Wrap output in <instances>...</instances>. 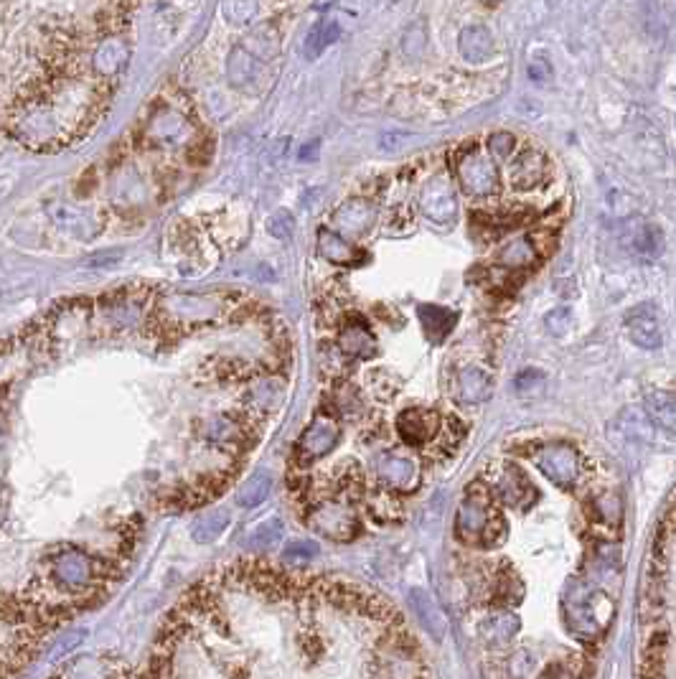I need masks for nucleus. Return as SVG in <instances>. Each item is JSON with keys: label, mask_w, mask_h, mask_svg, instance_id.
Segmentation results:
<instances>
[{"label": "nucleus", "mask_w": 676, "mask_h": 679, "mask_svg": "<svg viewBox=\"0 0 676 679\" xmlns=\"http://www.w3.org/2000/svg\"><path fill=\"white\" fill-rule=\"evenodd\" d=\"M481 481L488 486L496 504H504L516 512H529L539 499L537 486L529 481V476H524V471L506 458L491 463Z\"/></svg>", "instance_id": "obj_4"}, {"label": "nucleus", "mask_w": 676, "mask_h": 679, "mask_svg": "<svg viewBox=\"0 0 676 679\" xmlns=\"http://www.w3.org/2000/svg\"><path fill=\"white\" fill-rule=\"evenodd\" d=\"M224 16L237 26L252 23L257 18V0H224Z\"/></svg>", "instance_id": "obj_41"}, {"label": "nucleus", "mask_w": 676, "mask_h": 679, "mask_svg": "<svg viewBox=\"0 0 676 679\" xmlns=\"http://www.w3.org/2000/svg\"><path fill=\"white\" fill-rule=\"evenodd\" d=\"M529 79L537 84L552 82V67H549L547 59H534V62L529 64Z\"/></svg>", "instance_id": "obj_48"}, {"label": "nucleus", "mask_w": 676, "mask_h": 679, "mask_svg": "<svg viewBox=\"0 0 676 679\" xmlns=\"http://www.w3.org/2000/svg\"><path fill=\"white\" fill-rule=\"evenodd\" d=\"M494 395V374L481 364H466L455 374L453 397L463 405H478Z\"/></svg>", "instance_id": "obj_15"}, {"label": "nucleus", "mask_w": 676, "mask_h": 679, "mask_svg": "<svg viewBox=\"0 0 676 679\" xmlns=\"http://www.w3.org/2000/svg\"><path fill=\"white\" fill-rule=\"evenodd\" d=\"M544 176H547V161L534 148H524L511 163V184L516 189H534Z\"/></svg>", "instance_id": "obj_25"}, {"label": "nucleus", "mask_w": 676, "mask_h": 679, "mask_svg": "<svg viewBox=\"0 0 676 679\" xmlns=\"http://www.w3.org/2000/svg\"><path fill=\"white\" fill-rule=\"evenodd\" d=\"M336 346L346 359H372L377 354V339L369 323L359 316H349L341 323Z\"/></svg>", "instance_id": "obj_16"}, {"label": "nucleus", "mask_w": 676, "mask_h": 679, "mask_svg": "<svg viewBox=\"0 0 676 679\" xmlns=\"http://www.w3.org/2000/svg\"><path fill=\"white\" fill-rule=\"evenodd\" d=\"M544 385V374L542 372H534V369H527V372H521L519 377H516L514 387L516 392H521V395H534L537 390H542Z\"/></svg>", "instance_id": "obj_47"}, {"label": "nucleus", "mask_w": 676, "mask_h": 679, "mask_svg": "<svg viewBox=\"0 0 676 679\" xmlns=\"http://www.w3.org/2000/svg\"><path fill=\"white\" fill-rule=\"evenodd\" d=\"M534 260H537V245H532V240H516L501 252V265L506 268H527Z\"/></svg>", "instance_id": "obj_39"}, {"label": "nucleus", "mask_w": 676, "mask_h": 679, "mask_svg": "<svg viewBox=\"0 0 676 679\" xmlns=\"http://www.w3.org/2000/svg\"><path fill=\"white\" fill-rule=\"evenodd\" d=\"M453 171L460 189L466 191L468 196L486 199V196H491L499 189V171H496L494 161L476 143H468L466 148H460L453 161Z\"/></svg>", "instance_id": "obj_6"}, {"label": "nucleus", "mask_w": 676, "mask_h": 679, "mask_svg": "<svg viewBox=\"0 0 676 679\" xmlns=\"http://www.w3.org/2000/svg\"><path fill=\"white\" fill-rule=\"evenodd\" d=\"M308 524L313 527V532L336 542L356 540L361 535V529H364L354 504L338 499V496H326V499L311 501V507H308Z\"/></svg>", "instance_id": "obj_5"}, {"label": "nucleus", "mask_w": 676, "mask_h": 679, "mask_svg": "<svg viewBox=\"0 0 676 679\" xmlns=\"http://www.w3.org/2000/svg\"><path fill=\"white\" fill-rule=\"evenodd\" d=\"M590 667L582 657H567L557 659V662L547 664L537 679H588Z\"/></svg>", "instance_id": "obj_37"}, {"label": "nucleus", "mask_w": 676, "mask_h": 679, "mask_svg": "<svg viewBox=\"0 0 676 679\" xmlns=\"http://www.w3.org/2000/svg\"><path fill=\"white\" fill-rule=\"evenodd\" d=\"M509 535L501 504H496L488 486L481 479L471 481L466 496L458 504V517H455V537L463 545L481 547V550H494L504 545Z\"/></svg>", "instance_id": "obj_1"}, {"label": "nucleus", "mask_w": 676, "mask_h": 679, "mask_svg": "<svg viewBox=\"0 0 676 679\" xmlns=\"http://www.w3.org/2000/svg\"><path fill=\"white\" fill-rule=\"evenodd\" d=\"M544 326H547V331L552 336H565L572 329V311L565 306L549 311L547 318H544Z\"/></svg>", "instance_id": "obj_43"}, {"label": "nucleus", "mask_w": 676, "mask_h": 679, "mask_svg": "<svg viewBox=\"0 0 676 679\" xmlns=\"http://www.w3.org/2000/svg\"><path fill=\"white\" fill-rule=\"evenodd\" d=\"M283 537H285L283 519L272 517V519H265V522L257 524V527L252 529L250 540H247V547H250L252 552H270L272 547L283 540Z\"/></svg>", "instance_id": "obj_33"}, {"label": "nucleus", "mask_w": 676, "mask_h": 679, "mask_svg": "<svg viewBox=\"0 0 676 679\" xmlns=\"http://www.w3.org/2000/svg\"><path fill=\"white\" fill-rule=\"evenodd\" d=\"M440 425H443V415H440L435 407H407L397 415V423H394V430H397L399 440L405 446L412 448H427L438 438Z\"/></svg>", "instance_id": "obj_8"}, {"label": "nucleus", "mask_w": 676, "mask_h": 679, "mask_svg": "<svg viewBox=\"0 0 676 679\" xmlns=\"http://www.w3.org/2000/svg\"><path fill=\"white\" fill-rule=\"evenodd\" d=\"M46 214H49L51 222L61 229L64 234L74 237L79 242H92L100 237L102 232V217L89 209H79V206L72 204H61V201H49L44 206Z\"/></svg>", "instance_id": "obj_10"}, {"label": "nucleus", "mask_w": 676, "mask_h": 679, "mask_svg": "<svg viewBox=\"0 0 676 679\" xmlns=\"http://www.w3.org/2000/svg\"><path fill=\"white\" fill-rule=\"evenodd\" d=\"M521 580L509 563H501L488 578V603L496 608H509L521 601Z\"/></svg>", "instance_id": "obj_22"}, {"label": "nucleus", "mask_w": 676, "mask_h": 679, "mask_svg": "<svg viewBox=\"0 0 676 679\" xmlns=\"http://www.w3.org/2000/svg\"><path fill=\"white\" fill-rule=\"evenodd\" d=\"M488 148H491L494 158L504 161V158L514 156L516 138L511 133H496V135H491V143H488Z\"/></svg>", "instance_id": "obj_46"}, {"label": "nucleus", "mask_w": 676, "mask_h": 679, "mask_svg": "<svg viewBox=\"0 0 676 679\" xmlns=\"http://www.w3.org/2000/svg\"><path fill=\"white\" fill-rule=\"evenodd\" d=\"M616 613V603L600 588L585 583L582 578H570L562 593V618L572 636L582 644H595L605 636Z\"/></svg>", "instance_id": "obj_2"}, {"label": "nucleus", "mask_w": 676, "mask_h": 679, "mask_svg": "<svg viewBox=\"0 0 676 679\" xmlns=\"http://www.w3.org/2000/svg\"><path fill=\"white\" fill-rule=\"evenodd\" d=\"M366 387H369V392H372L377 400L389 402L397 397L402 382H399L389 369H372V372L366 374Z\"/></svg>", "instance_id": "obj_38"}, {"label": "nucleus", "mask_w": 676, "mask_h": 679, "mask_svg": "<svg viewBox=\"0 0 676 679\" xmlns=\"http://www.w3.org/2000/svg\"><path fill=\"white\" fill-rule=\"evenodd\" d=\"M270 494H272V474L265 471V468H260V471H255L250 479L239 486L234 501H237L242 509H257L270 499Z\"/></svg>", "instance_id": "obj_30"}, {"label": "nucleus", "mask_w": 676, "mask_h": 679, "mask_svg": "<svg viewBox=\"0 0 676 679\" xmlns=\"http://www.w3.org/2000/svg\"><path fill=\"white\" fill-rule=\"evenodd\" d=\"M420 209L430 222L448 224L455 222L458 217V199H455V186L448 176H433L420 189Z\"/></svg>", "instance_id": "obj_12"}, {"label": "nucleus", "mask_w": 676, "mask_h": 679, "mask_svg": "<svg viewBox=\"0 0 676 679\" xmlns=\"http://www.w3.org/2000/svg\"><path fill=\"white\" fill-rule=\"evenodd\" d=\"M402 49L410 59H420L427 49V34H425V23H417V26H410V31L405 34V41H402Z\"/></svg>", "instance_id": "obj_42"}, {"label": "nucleus", "mask_w": 676, "mask_h": 679, "mask_svg": "<svg viewBox=\"0 0 676 679\" xmlns=\"http://www.w3.org/2000/svg\"><path fill=\"white\" fill-rule=\"evenodd\" d=\"M318 252L333 265H354L361 257V252L346 240H341V234H336L333 229H321L318 232Z\"/></svg>", "instance_id": "obj_31"}, {"label": "nucleus", "mask_w": 676, "mask_h": 679, "mask_svg": "<svg viewBox=\"0 0 676 679\" xmlns=\"http://www.w3.org/2000/svg\"><path fill=\"white\" fill-rule=\"evenodd\" d=\"M628 339L636 346L646 351L661 349L664 344V329H661V311L654 303H641V306L631 308L623 318Z\"/></svg>", "instance_id": "obj_14"}, {"label": "nucleus", "mask_w": 676, "mask_h": 679, "mask_svg": "<svg viewBox=\"0 0 676 679\" xmlns=\"http://www.w3.org/2000/svg\"><path fill=\"white\" fill-rule=\"evenodd\" d=\"M519 616L509 608H496L478 624V636L491 646H509L519 634Z\"/></svg>", "instance_id": "obj_20"}, {"label": "nucleus", "mask_w": 676, "mask_h": 679, "mask_svg": "<svg viewBox=\"0 0 676 679\" xmlns=\"http://www.w3.org/2000/svg\"><path fill=\"white\" fill-rule=\"evenodd\" d=\"M338 36H341V28H338L336 21L316 23V26L308 31V39H305V46H303V54L308 56V59H316V56H321V51L326 49V46L336 44Z\"/></svg>", "instance_id": "obj_35"}, {"label": "nucleus", "mask_w": 676, "mask_h": 679, "mask_svg": "<svg viewBox=\"0 0 676 679\" xmlns=\"http://www.w3.org/2000/svg\"><path fill=\"white\" fill-rule=\"evenodd\" d=\"M534 669H537V654L527 649V646H521L506 659L499 679H532Z\"/></svg>", "instance_id": "obj_36"}, {"label": "nucleus", "mask_w": 676, "mask_h": 679, "mask_svg": "<svg viewBox=\"0 0 676 679\" xmlns=\"http://www.w3.org/2000/svg\"><path fill=\"white\" fill-rule=\"evenodd\" d=\"M361 504H364L366 514L379 524H392L405 517V501H402V496L384 489V486H377L374 491L366 486Z\"/></svg>", "instance_id": "obj_18"}, {"label": "nucleus", "mask_w": 676, "mask_h": 679, "mask_svg": "<svg viewBox=\"0 0 676 679\" xmlns=\"http://www.w3.org/2000/svg\"><path fill=\"white\" fill-rule=\"evenodd\" d=\"M285 400V379L275 377V374H265L252 385L250 397H247V415L260 423L270 412L278 410Z\"/></svg>", "instance_id": "obj_17"}, {"label": "nucleus", "mask_w": 676, "mask_h": 679, "mask_svg": "<svg viewBox=\"0 0 676 679\" xmlns=\"http://www.w3.org/2000/svg\"><path fill=\"white\" fill-rule=\"evenodd\" d=\"M626 245L638 257H659L664 252V232L651 222H638L626 232Z\"/></svg>", "instance_id": "obj_27"}, {"label": "nucleus", "mask_w": 676, "mask_h": 679, "mask_svg": "<svg viewBox=\"0 0 676 679\" xmlns=\"http://www.w3.org/2000/svg\"><path fill=\"white\" fill-rule=\"evenodd\" d=\"M333 418H346V420H359L366 415V402L364 397L359 395L356 387H351L349 382H336L333 385V395H331V412Z\"/></svg>", "instance_id": "obj_28"}, {"label": "nucleus", "mask_w": 676, "mask_h": 679, "mask_svg": "<svg viewBox=\"0 0 676 679\" xmlns=\"http://www.w3.org/2000/svg\"><path fill=\"white\" fill-rule=\"evenodd\" d=\"M646 418L656 425L659 430H664L666 435H674L676 430V407H674V395L669 390H654L646 395Z\"/></svg>", "instance_id": "obj_29"}, {"label": "nucleus", "mask_w": 676, "mask_h": 679, "mask_svg": "<svg viewBox=\"0 0 676 679\" xmlns=\"http://www.w3.org/2000/svg\"><path fill=\"white\" fill-rule=\"evenodd\" d=\"M229 522H232V519H229V512L217 509V512L196 519V524L191 527V537H194L196 542H214L227 532Z\"/></svg>", "instance_id": "obj_34"}, {"label": "nucleus", "mask_w": 676, "mask_h": 679, "mask_svg": "<svg viewBox=\"0 0 676 679\" xmlns=\"http://www.w3.org/2000/svg\"><path fill=\"white\" fill-rule=\"evenodd\" d=\"M412 603H415V608H417V613H420V618H422V624L427 626V629L433 631H438V636H443V631H445V621H443V613L435 608V603L430 601V598L425 596V593H412Z\"/></svg>", "instance_id": "obj_40"}, {"label": "nucleus", "mask_w": 676, "mask_h": 679, "mask_svg": "<svg viewBox=\"0 0 676 679\" xmlns=\"http://www.w3.org/2000/svg\"><path fill=\"white\" fill-rule=\"evenodd\" d=\"M260 72H262L260 56L252 49H247L244 44L234 46L227 62L229 82H232L237 90H247L250 84H255L257 79H260Z\"/></svg>", "instance_id": "obj_23"}, {"label": "nucleus", "mask_w": 676, "mask_h": 679, "mask_svg": "<svg viewBox=\"0 0 676 679\" xmlns=\"http://www.w3.org/2000/svg\"><path fill=\"white\" fill-rule=\"evenodd\" d=\"M468 425L458 418V415H443V425H440L438 438L425 448L427 461H448L455 456L460 443L466 440Z\"/></svg>", "instance_id": "obj_21"}, {"label": "nucleus", "mask_w": 676, "mask_h": 679, "mask_svg": "<svg viewBox=\"0 0 676 679\" xmlns=\"http://www.w3.org/2000/svg\"><path fill=\"white\" fill-rule=\"evenodd\" d=\"M374 224V209L369 201H346L331 219V229L346 237H361Z\"/></svg>", "instance_id": "obj_19"}, {"label": "nucleus", "mask_w": 676, "mask_h": 679, "mask_svg": "<svg viewBox=\"0 0 676 679\" xmlns=\"http://www.w3.org/2000/svg\"><path fill=\"white\" fill-rule=\"evenodd\" d=\"M621 514V499L613 491H598V494H590V499L585 501V517L595 529L621 527Z\"/></svg>", "instance_id": "obj_26"}, {"label": "nucleus", "mask_w": 676, "mask_h": 679, "mask_svg": "<svg viewBox=\"0 0 676 679\" xmlns=\"http://www.w3.org/2000/svg\"><path fill=\"white\" fill-rule=\"evenodd\" d=\"M338 443H341V423L328 412H318L295 443V463L308 466L313 461H321Z\"/></svg>", "instance_id": "obj_7"}, {"label": "nucleus", "mask_w": 676, "mask_h": 679, "mask_svg": "<svg viewBox=\"0 0 676 679\" xmlns=\"http://www.w3.org/2000/svg\"><path fill=\"white\" fill-rule=\"evenodd\" d=\"M130 62V44L117 34H107L89 56V77L112 84Z\"/></svg>", "instance_id": "obj_11"}, {"label": "nucleus", "mask_w": 676, "mask_h": 679, "mask_svg": "<svg viewBox=\"0 0 676 679\" xmlns=\"http://www.w3.org/2000/svg\"><path fill=\"white\" fill-rule=\"evenodd\" d=\"M529 456L557 489H577L582 479V453L570 440H537L529 443Z\"/></svg>", "instance_id": "obj_3"}, {"label": "nucleus", "mask_w": 676, "mask_h": 679, "mask_svg": "<svg viewBox=\"0 0 676 679\" xmlns=\"http://www.w3.org/2000/svg\"><path fill=\"white\" fill-rule=\"evenodd\" d=\"M374 474H377L379 486L399 496L412 494L420 486V466H417L415 458L399 451L382 453L374 463Z\"/></svg>", "instance_id": "obj_9"}, {"label": "nucleus", "mask_w": 676, "mask_h": 679, "mask_svg": "<svg viewBox=\"0 0 676 679\" xmlns=\"http://www.w3.org/2000/svg\"><path fill=\"white\" fill-rule=\"evenodd\" d=\"M458 51L466 62L481 64L496 54V41L486 26H468L460 31Z\"/></svg>", "instance_id": "obj_24"}, {"label": "nucleus", "mask_w": 676, "mask_h": 679, "mask_svg": "<svg viewBox=\"0 0 676 679\" xmlns=\"http://www.w3.org/2000/svg\"><path fill=\"white\" fill-rule=\"evenodd\" d=\"M267 232L278 240H288L293 234V217L288 212H275L270 219H267Z\"/></svg>", "instance_id": "obj_44"}, {"label": "nucleus", "mask_w": 676, "mask_h": 679, "mask_svg": "<svg viewBox=\"0 0 676 679\" xmlns=\"http://www.w3.org/2000/svg\"><path fill=\"white\" fill-rule=\"evenodd\" d=\"M420 321L425 334L433 341H443L453 331L458 313L448 311L443 306H420Z\"/></svg>", "instance_id": "obj_32"}, {"label": "nucleus", "mask_w": 676, "mask_h": 679, "mask_svg": "<svg viewBox=\"0 0 676 679\" xmlns=\"http://www.w3.org/2000/svg\"><path fill=\"white\" fill-rule=\"evenodd\" d=\"M318 555V545L313 540H295L283 550L285 560H311Z\"/></svg>", "instance_id": "obj_45"}, {"label": "nucleus", "mask_w": 676, "mask_h": 679, "mask_svg": "<svg viewBox=\"0 0 676 679\" xmlns=\"http://www.w3.org/2000/svg\"><path fill=\"white\" fill-rule=\"evenodd\" d=\"M186 130H189L186 115L176 105H158L143 125V140L153 148H168V145H178Z\"/></svg>", "instance_id": "obj_13"}]
</instances>
